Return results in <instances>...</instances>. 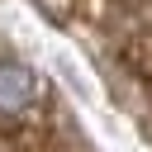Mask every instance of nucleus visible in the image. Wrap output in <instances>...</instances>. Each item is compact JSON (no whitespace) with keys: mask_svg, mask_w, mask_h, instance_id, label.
<instances>
[{"mask_svg":"<svg viewBox=\"0 0 152 152\" xmlns=\"http://www.w3.org/2000/svg\"><path fill=\"white\" fill-rule=\"evenodd\" d=\"M38 104V76L10 57H0V119H14Z\"/></svg>","mask_w":152,"mask_h":152,"instance_id":"f257e3e1","label":"nucleus"}]
</instances>
